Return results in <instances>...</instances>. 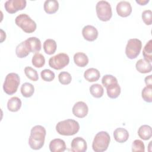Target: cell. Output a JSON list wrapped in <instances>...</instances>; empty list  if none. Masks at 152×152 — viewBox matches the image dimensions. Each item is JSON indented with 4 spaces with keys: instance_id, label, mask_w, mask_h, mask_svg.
Segmentation results:
<instances>
[{
    "instance_id": "6da1fadb",
    "label": "cell",
    "mask_w": 152,
    "mask_h": 152,
    "mask_svg": "<svg viewBox=\"0 0 152 152\" xmlns=\"http://www.w3.org/2000/svg\"><path fill=\"white\" fill-rule=\"evenodd\" d=\"M46 131L42 125L33 126L30 131V135L28 138V144L33 150H37L42 148L45 144Z\"/></svg>"
},
{
    "instance_id": "7a4b0ae2",
    "label": "cell",
    "mask_w": 152,
    "mask_h": 152,
    "mask_svg": "<svg viewBox=\"0 0 152 152\" xmlns=\"http://www.w3.org/2000/svg\"><path fill=\"white\" fill-rule=\"evenodd\" d=\"M80 129V125L74 119H65L59 122L56 125V131L62 135L71 136L77 134Z\"/></svg>"
},
{
    "instance_id": "3957f363",
    "label": "cell",
    "mask_w": 152,
    "mask_h": 152,
    "mask_svg": "<svg viewBox=\"0 0 152 152\" xmlns=\"http://www.w3.org/2000/svg\"><path fill=\"white\" fill-rule=\"evenodd\" d=\"M110 137L106 131H100L95 135L92 148L95 152H103L106 151L110 144Z\"/></svg>"
},
{
    "instance_id": "277c9868",
    "label": "cell",
    "mask_w": 152,
    "mask_h": 152,
    "mask_svg": "<svg viewBox=\"0 0 152 152\" xmlns=\"http://www.w3.org/2000/svg\"><path fill=\"white\" fill-rule=\"evenodd\" d=\"M20 83V78L17 74L14 72L9 73L5 78L3 84V90L6 94L12 95L16 93Z\"/></svg>"
},
{
    "instance_id": "5b68a950",
    "label": "cell",
    "mask_w": 152,
    "mask_h": 152,
    "mask_svg": "<svg viewBox=\"0 0 152 152\" xmlns=\"http://www.w3.org/2000/svg\"><path fill=\"white\" fill-rule=\"evenodd\" d=\"M15 23L17 26L27 33L34 32L37 27L35 21L26 14H21L17 15L15 19Z\"/></svg>"
},
{
    "instance_id": "8992f818",
    "label": "cell",
    "mask_w": 152,
    "mask_h": 152,
    "mask_svg": "<svg viewBox=\"0 0 152 152\" xmlns=\"http://www.w3.org/2000/svg\"><path fill=\"white\" fill-rule=\"evenodd\" d=\"M97 16L102 21L110 20L112 16V11L110 4L106 1H99L96 6Z\"/></svg>"
},
{
    "instance_id": "52a82bcc",
    "label": "cell",
    "mask_w": 152,
    "mask_h": 152,
    "mask_svg": "<svg viewBox=\"0 0 152 152\" xmlns=\"http://www.w3.org/2000/svg\"><path fill=\"white\" fill-rule=\"evenodd\" d=\"M141 48L142 42L140 40L130 39L128 40L125 48V54L129 59H135L139 55Z\"/></svg>"
},
{
    "instance_id": "ba28073f",
    "label": "cell",
    "mask_w": 152,
    "mask_h": 152,
    "mask_svg": "<svg viewBox=\"0 0 152 152\" xmlns=\"http://www.w3.org/2000/svg\"><path fill=\"white\" fill-rule=\"evenodd\" d=\"M69 62V56L65 53H59L50 57L49 59V65L50 67L59 70L68 65Z\"/></svg>"
},
{
    "instance_id": "9c48e42d",
    "label": "cell",
    "mask_w": 152,
    "mask_h": 152,
    "mask_svg": "<svg viewBox=\"0 0 152 152\" xmlns=\"http://www.w3.org/2000/svg\"><path fill=\"white\" fill-rule=\"evenodd\" d=\"M26 0H8L5 2L4 8L10 14H14L19 10H22L26 7Z\"/></svg>"
},
{
    "instance_id": "30bf717a",
    "label": "cell",
    "mask_w": 152,
    "mask_h": 152,
    "mask_svg": "<svg viewBox=\"0 0 152 152\" xmlns=\"http://www.w3.org/2000/svg\"><path fill=\"white\" fill-rule=\"evenodd\" d=\"M72 111L75 116L79 118H83L88 114V108L85 102L80 101L74 104Z\"/></svg>"
},
{
    "instance_id": "8fae6325",
    "label": "cell",
    "mask_w": 152,
    "mask_h": 152,
    "mask_svg": "<svg viewBox=\"0 0 152 152\" xmlns=\"http://www.w3.org/2000/svg\"><path fill=\"white\" fill-rule=\"evenodd\" d=\"M87 149L86 140L80 137L74 138L71 144V150L73 152H85Z\"/></svg>"
},
{
    "instance_id": "7c38bea8",
    "label": "cell",
    "mask_w": 152,
    "mask_h": 152,
    "mask_svg": "<svg viewBox=\"0 0 152 152\" xmlns=\"http://www.w3.org/2000/svg\"><path fill=\"white\" fill-rule=\"evenodd\" d=\"M116 12L118 15L122 17H126L132 12V7L131 4L126 1H122L116 5Z\"/></svg>"
},
{
    "instance_id": "4fadbf2b",
    "label": "cell",
    "mask_w": 152,
    "mask_h": 152,
    "mask_svg": "<svg viewBox=\"0 0 152 152\" xmlns=\"http://www.w3.org/2000/svg\"><path fill=\"white\" fill-rule=\"evenodd\" d=\"M82 34L86 40L93 42L97 38L99 33L95 27L91 25H87L83 27Z\"/></svg>"
},
{
    "instance_id": "5bb4252c",
    "label": "cell",
    "mask_w": 152,
    "mask_h": 152,
    "mask_svg": "<svg viewBox=\"0 0 152 152\" xmlns=\"http://www.w3.org/2000/svg\"><path fill=\"white\" fill-rule=\"evenodd\" d=\"M30 52L38 53L42 48L41 42L36 37H30L25 40Z\"/></svg>"
},
{
    "instance_id": "9a60e30c",
    "label": "cell",
    "mask_w": 152,
    "mask_h": 152,
    "mask_svg": "<svg viewBox=\"0 0 152 152\" xmlns=\"http://www.w3.org/2000/svg\"><path fill=\"white\" fill-rule=\"evenodd\" d=\"M49 147L51 152H63L66 150L65 141L60 138H55L50 141Z\"/></svg>"
},
{
    "instance_id": "2e32d148",
    "label": "cell",
    "mask_w": 152,
    "mask_h": 152,
    "mask_svg": "<svg viewBox=\"0 0 152 152\" xmlns=\"http://www.w3.org/2000/svg\"><path fill=\"white\" fill-rule=\"evenodd\" d=\"M113 137L116 141L119 143H124L128 140L129 138V133L126 129L118 128L114 131Z\"/></svg>"
},
{
    "instance_id": "e0dca14e",
    "label": "cell",
    "mask_w": 152,
    "mask_h": 152,
    "mask_svg": "<svg viewBox=\"0 0 152 152\" xmlns=\"http://www.w3.org/2000/svg\"><path fill=\"white\" fill-rule=\"evenodd\" d=\"M137 70L142 74H146L150 72L152 69L151 64L144 59H139L135 64Z\"/></svg>"
},
{
    "instance_id": "ac0fdd59",
    "label": "cell",
    "mask_w": 152,
    "mask_h": 152,
    "mask_svg": "<svg viewBox=\"0 0 152 152\" xmlns=\"http://www.w3.org/2000/svg\"><path fill=\"white\" fill-rule=\"evenodd\" d=\"M84 78L88 82H95L99 80L100 77L99 71L94 68H90L86 70L84 73Z\"/></svg>"
},
{
    "instance_id": "d6986e66",
    "label": "cell",
    "mask_w": 152,
    "mask_h": 152,
    "mask_svg": "<svg viewBox=\"0 0 152 152\" xmlns=\"http://www.w3.org/2000/svg\"><path fill=\"white\" fill-rule=\"evenodd\" d=\"M43 8L47 14H54L58 10L59 3L56 0H46L44 2Z\"/></svg>"
},
{
    "instance_id": "ffe728a7",
    "label": "cell",
    "mask_w": 152,
    "mask_h": 152,
    "mask_svg": "<svg viewBox=\"0 0 152 152\" xmlns=\"http://www.w3.org/2000/svg\"><path fill=\"white\" fill-rule=\"evenodd\" d=\"M138 135L143 140H148L152 136L151 127L147 125H141L138 130Z\"/></svg>"
},
{
    "instance_id": "44dd1931",
    "label": "cell",
    "mask_w": 152,
    "mask_h": 152,
    "mask_svg": "<svg viewBox=\"0 0 152 152\" xmlns=\"http://www.w3.org/2000/svg\"><path fill=\"white\" fill-rule=\"evenodd\" d=\"M74 63L80 67H84L88 63V58L86 53L77 52L74 55Z\"/></svg>"
},
{
    "instance_id": "7402d4cb",
    "label": "cell",
    "mask_w": 152,
    "mask_h": 152,
    "mask_svg": "<svg viewBox=\"0 0 152 152\" xmlns=\"http://www.w3.org/2000/svg\"><path fill=\"white\" fill-rule=\"evenodd\" d=\"M21 101L17 97H12L7 102L8 109L12 112L18 111L21 107Z\"/></svg>"
},
{
    "instance_id": "603a6c76",
    "label": "cell",
    "mask_w": 152,
    "mask_h": 152,
    "mask_svg": "<svg viewBox=\"0 0 152 152\" xmlns=\"http://www.w3.org/2000/svg\"><path fill=\"white\" fill-rule=\"evenodd\" d=\"M30 53L25 40L18 44L15 48V54L19 58H26Z\"/></svg>"
},
{
    "instance_id": "cb8c5ba5",
    "label": "cell",
    "mask_w": 152,
    "mask_h": 152,
    "mask_svg": "<svg viewBox=\"0 0 152 152\" xmlns=\"http://www.w3.org/2000/svg\"><path fill=\"white\" fill-rule=\"evenodd\" d=\"M57 48L56 42L52 39H46L43 43V49L45 52L48 55L53 54Z\"/></svg>"
},
{
    "instance_id": "d4e9b609",
    "label": "cell",
    "mask_w": 152,
    "mask_h": 152,
    "mask_svg": "<svg viewBox=\"0 0 152 152\" xmlns=\"http://www.w3.org/2000/svg\"><path fill=\"white\" fill-rule=\"evenodd\" d=\"M106 88L107 94L108 97H110V99L117 98L119 96L121 91V87L119 85L118 83L109 86Z\"/></svg>"
},
{
    "instance_id": "484cf974",
    "label": "cell",
    "mask_w": 152,
    "mask_h": 152,
    "mask_svg": "<svg viewBox=\"0 0 152 152\" xmlns=\"http://www.w3.org/2000/svg\"><path fill=\"white\" fill-rule=\"evenodd\" d=\"M21 93L24 97H30L34 92V86L29 83H24L21 86Z\"/></svg>"
},
{
    "instance_id": "4316f807",
    "label": "cell",
    "mask_w": 152,
    "mask_h": 152,
    "mask_svg": "<svg viewBox=\"0 0 152 152\" xmlns=\"http://www.w3.org/2000/svg\"><path fill=\"white\" fill-rule=\"evenodd\" d=\"M90 93L95 98L102 97L104 93V89L100 84H93L90 87Z\"/></svg>"
},
{
    "instance_id": "83f0119b",
    "label": "cell",
    "mask_w": 152,
    "mask_h": 152,
    "mask_svg": "<svg viewBox=\"0 0 152 152\" xmlns=\"http://www.w3.org/2000/svg\"><path fill=\"white\" fill-rule=\"evenodd\" d=\"M144 59L149 62H152V40H150L144 47L142 50Z\"/></svg>"
},
{
    "instance_id": "f1b7e54d",
    "label": "cell",
    "mask_w": 152,
    "mask_h": 152,
    "mask_svg": "<svg viewBox=\"0 0 152 152\" xmlns=\"http://www.w3.org/2000/svg\"><path fill=\"white\" fill-rule=\"evenodd\" d=\"M31 62L34 66L36 68H42L45 64V58L42 54L38 52L35 53L32 57Z\"/></svg>"
},
{
    "instance_id": "f546056e",
    "label": "cell",
    "mask_w": 152,
    "mask_h": 152,
    "mask_svg": "<svg viewBox=\"0 0 152 152\" xmlns=\"http://www.w3.org/2000/svg\"><path fill=\"white\" fill-rule=\"evenodd\" d=\"M142 99L148 103L152 102V86H148L144 87L141 91Z\"/></svg>"
},
{
    "instance_id": "4dcf8cb0",
    "label": "cell",
    "mask_w": 152,
    "mask_h": 152,
    "mask_svg": "<svg viewBox=\"0 0 152 152\" xmlns=\"http://www.w3.org/2000/svg\"><path fill=\"white\" fill-rule=\"evenodd\" d=\"M24 73L26 77L33 81H36L39 79V75L37 71L30 66H26L24 68Z\"/></svg>"
},
{
    "instance_id": "1f68e13d",
    "label": "cell",
    "mask_w": 152,
    "mask_h": 152,
    "mask_svg": "<svg viewBox=\"0 0 152 152\" xmlns=\"http://www.w3.org/2000/svg\"><path fill=\"white\" fill-rule=\"evenodd\" d=\"M58 80L61 84L63 85H67L71 82L72 77L69 72L62 71L59 74Z\"/></svg>"
},
{
    "instance_id": "d6a6232c",
    "label": "cell",
    "mask_w": 152,
    "mask_h": 152,
    "mask_svg": "<svg viewBox=\"0 0 152 152\" xmlns=\"http://www.w3.org/2000/svg\"><path fill=\"white\" fill-rule=\"evenodd\" d=\"M102 83L103 86L106 88L109 86L118 83V80L117 78L113 75L106 74L103 77L102 79Z\"/></svg>"
},
{
    "instance_id": "836d02e7",
    "label": "cell",
    "mask_w": 152,
    "mask_h": 152,
    "mask_svg": "<svg viewBox=\"0 0 152 152\" xmlns=\"http://www.w3.org/2000/svg\"><path fill=\"white\" fill-rule=\"evenodd\" d=\"M40 76L43 80L47 82L52 81L55 77V73L49 69H45L42 71L40 72Z\"/></svg>"
},
{
    "instance_id": "e575fe53",
    "label": "cell",
    "mask_w": 152,
    "mask_h": 152,
    "mask_svg": "<svg viewBox=\"0 0 152 152\" xmlns=\"http://www.w3.org/2000/svg\"><path fill=\"white\" fill-rule=\"evenodd\" d=\"M132 151H145V145L144 142L140 140H135L132 144Z\"/></svg>"
},
{
    "instance_id": "d590c367",
    "label": "cell",
    "mask_w": 152,
    "mask_h": 152,
    "mask_svg": "<svg viewBox=\"0 0 152 152\" xmlns=\"http://www.w3.org/2000/svg\"><path fill=\"white\" fill-rule=\"evenodd\" d=\"M141 17L146 25H151L152 23V12L151 10H145L142 12Z\"/></svg>"
},
{
    "instance_id": "8d00e7d4",
    "label": "cell",
    "mask_w": 152,
    "mask_h": 152,
    "mask_svg": "<svg viewBox=\"0 0 152 152\" xmlns=\"http://www.w3.org/2000/svg\"><path fill=\"white\" fill-rule=\"evenodd\" d=\"M144 81L147 86H152V75H150L148 76H147L144 79Z\"/></svg>"
},
{
    "instance_id": "74e56055",
    "label": "cell",
    "mask_w": 152,
    "mask_h": 152,
    "mask_svg": "<svg viewBox=\"0 0 152 152\" xmlns=\"http://www.w3.org/2000/svg\"><path fill=\"white\" fill-rule=\"evenodd\" d=\"M149 2V0H136V2L140 5H145Z\"/></svg>"
},
{
    "instance_id": "f35d334b",
    "label": "cell",
    "mask_w": 152,
    "mask_h": 152,
    "mask_svg": "<svg viewBox=\"0 0 152 152\" xmlns=\"http://www.w3.org/2000/svg\"><path fill=\"white\" fill-rule=\"evenodd\" d=\"M5 38H6L5 33L3 31V30L1 29V43H2L4 40H5Z\"/></svg>"
}]
</instances>
